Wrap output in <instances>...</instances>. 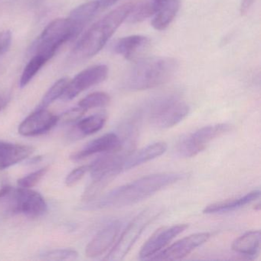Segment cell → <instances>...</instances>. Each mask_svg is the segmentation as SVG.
Here are the masks:
<instances>
[{
    "label": "cell",
    "instance_id": "6da1fadb",
    "mask_svg": "<svg viewBox=\"0 0 261 261\" xmlns=\"http://www.w3.org/2000/svg\"><path fill=\"white\" fill-rule=\"evenodd\" d=\"M184 177V174L178 172L146 175L111 191L99 200L97 206L101 208H120L137 204L178 182Z\"/></svg>",
    "mask_w": 261,
    "mask_h": 261
},
{
    "label": "cell",
    "instance_id": "7a4b0ae2",
    "mask_svg": "<svg viewBox=\"0 0 261 261\" xmlns=\"http://www.w3.org/2000/svg\"><path fill=\"white\" fill-rule=\"evenodd\" d=\"M134 6L132 2L123 4L93 25L74 47L73 58L84 60L96 56L129 16Z\"/></svg>",
    "mask_w": 261,
    "mask_h": 261
},
{
    "label": "cell",
    "instance_id": "3957f363",
    "mask_svg": "<svg viewBox=\"0 0 261 261\" xmlns=\"http://www.w3.org/2000/svg\"><path fill=\"white\" fill-rule=\"evenodd\" d=\"M178 69L172 58L152 57L137 62L126 74L123 86L127 91L150 89L169 82Z\"/></svg>",
    "mask_w": 261,
    "mask_h": 261
},
{
    "label": "cell",
    "instance_id": "277c9868",
    "mask_svg": "<svg viewBox=\"0 0 261 261\" xmlns=\"http://www.w3.org/2000/svg\"><path fill=\"white\" fill-rule=\"evenodd\" d=\"M146 111L151 125L165 129L182 121L189 114V107L178 96L166 95L149 102Z\"/></svg>",
    "mask_w": 261,
    "mask_h": 261
},
{
    "label": "cell",
    "instance_id": "5b68a950",
    "mask_svg": "<svg viewBox=\"0 0 261 261\" xmlns=\"http://www.w3.org/2000/svg\"><path fill=\"white\" fill-rule=\"evenodd\" d=\"M156 207H148L137 215L126 226L115 245L107 255V260H122L130 251L145 229L160 215Z\"/></svg>",
    "mask_w": 261,
    "mask_h": 261
},
{
    "label": "cell",
    "instance_id": "8992f818",
    "mask_svg": "<svg viewBox=\"0 0 261 261\" xmlns=\"http://www.w3.org/2000/svg\"><path fill=\"white\" fill-rule=\"evenodd\" d=\"M74 39V27L69 18L55 19L42 32L35 45V53L50 60L63 44Z\"/></svg>",
    "mask_w": 261,
    "mask_h": 261
},
{
    "label": "cell",
    "instance_id": "52a82bcc",
    "mask_svg": "<svg viewBox=\"0 0 261 261\" xmlns=\"http://www.w3.org/2000/svg\"><path fill=\"white\" fill-rule=\"evenodd\" d=\"M231 126L227 123L204 126L183 137L177 145L176 152L183 158H192L202 152L215 139L227 134Z\"/></svg>",
    "mask_w": 261,
    "mask_h": 261
},
{
    "label": "cell",
    "instance_id": "ba28073f",
    "mask_svg": "<svg viewBox=\"0 0 261 261\" xmlns=\"http://www.w3.org/2000/svg\"><path fill=\"white\" fill-rule=\"evenodd\" d=\"M3 198H7V211L12 214H22L36 218L43 215L47 210L43 197L39 192L27 188H10Z\"/></svg>",
    "mask_w": 261,
    "mask_h": 261
},
{
    "label": "cell",
    "instance_id": "9c48e42d",
    "mask_svg": "<svg viewBox=\"0 0 261 261\" xmlns=\"http://www.w3.org/2000/svg\"><path fill=\"white\" fill-rule=\"evenodd\" d=\"M108 68L105 65H94L84 70L69 81L65 93L62 96L65 100H70L91 87L103 82L108 77Z\"/></svg>",
    "mask_w": 261,
    "mask_h": 261
},
{
    "label": "cell",
    "instance_id": "30bf717a",
    "mask_svg": "<svg viewBox=\"0 0 261 261\" xmlns=\"http://www.w3.org/2000/svg\"><path fill=\"white\" fill-rule=\"evenodd\" d=\"M210 238V233L207 232L189 235L174 243L164 250L159 252V253L154 255L150 259L157 260H176L182 259L190 254L195 249L207 242Z\"/></svg>",
    "mask_w": 261,
    "mask_h": 261
},
{
    "label": "cell",
    "instance_id": "8fae6325",
    "mask_svg": "<svg viewBox=\"0 0 261 261\" xmlns=\"http://www.w3.org/2000/svg\"><path fill=\"white\" fill-rule=\"evenodd\" d=\"M189 227L186 224H177L170 227H163L146 241L140 251V258L147 259L152 257L162 249L164 248L174 238L184 232Z\"/></svg>",
    "mask_w": 261,
    "mask_h": 261
},
{
    "label": "cell",
    "instance_id": "7c38bea8",
    "mask_svg": "<svg viewBox=\"0 0 261 261\" xmlns=\"http://www.w3.org/2000/svg\"><path fill=\"white\" fill-rule=\"evenodd\" d=\"M59 122V117L45 109H38L19 126V133L25 137L40 135L51 129Z\"/></svg>",
    "mask_w": 261,
    "mask_h": 261
},
{
    "label": "cell",
    "instance_id": "4fadbf2b",
    "mask_svg": "<svg viewBox=\"0 0 261 261\" xmlns=\"http://www.w3.org/2000/svg\"><path fill=\"white\" fill-rule=\"evenodd\" d=\"M121 227L122 223L120 221H114L103 227L87 246L86 256L97 257L108 251L115 242Z\"/></svg>",
    "mask_w": 261,
    "mask_h": 261
},
{
    "label": "cell",
    "instance_id": "5bb4252c",
    "mask_svg": "<svg viewBox=\"0 0 261 261\" xmlns=\"http://www.w3.org/2000/svg\"><path fill=\"white\" fill-rule=\"evenodd\" d=\"M126 140H122L120 136L110 133L90 142L82 150L74 154L71 159L81 160L94 154L115 152L121 149L124 146Z\"/></svg>",
    "mask_w": 261,
    "mask_h": 261
},
{
    "label": "cell",
    "instance_id": "9a60e30c",
    "mask_svg": "<svg viewBox=\"0 0 261 261\" xmlns=\"http://www.w3.org/2000/svg\"><path fill=\"white\" fill-rule=\"evenodd\" d=\"M167 144L165 142H157L149 145L137 152H132L123 163V170H129L144 164L165 153Z\"/></svg>",
    "mask_w": 261,
    "mask_h": 261
},
{
    "label": "cell",
    "instance_id": "2e32d148",
    "mask_svg": "<svg viewBox=\"0 0 261 261\" xmlns=\"http://www.w3.org/2000/svg\"><path fill=\"white\" fill-rule=\"evenodd\" d=\"M33 152L31 146L0 141V170L23 161Z\"/></svg>",
    "mask_w": 261,
    "mask_h": 261
},
{
    "label": "cell",
    "instance_id": "e0dca14e",
    "mask_svg": "<svg viewBox=\"0 0 261 261\" xmlns=\"http://www.w3.org/2000/svg\"><path fill=\"white\" fill-rule=\"evenodd\" d=\"M149 44V39L145 36H127L116 42L114 51L127 60H134L147 48Z\"/></svg>",
    "mask_w": 261,
    "mask_h": 261
},
{
    "label": "cell",
    "instance_id": "ac0fdd59",
    "mask_svg": "<svg viewBox=\"0 0 261 261\" xmlns=\"http://www.w3.org/2000/svg\"><path fill=\"white\" fill-rule=\"evenodd\" d=\"M260 192L259 190L252 191L244 196L234 199L220 201L207 205L203 211L204 214H223L241 208L247 204H250L259 198Z\"/></svg>",
    "mask_w": 261,
    "mask_h": 261
},
{
    "label": "cell",
    "instance_id": "d6986e66",
    "mask_svg": "<svg viewBox=\"0 0 261 261\" xmlns=\"http://www.w3.org/2000/svg\"><path fill=\"white\" fill-rule=\"evenodd\" d=\"M261 233L259 230L246 232L235 239L232 244V250L239 254L247 256L257 255L260 247Z\"/></svg>",
    "mask_w": 261,
    "mask_h": 261
},
{
    "label": "cell",
    "instance_id": "ffe728a7",
    "mask_svg": "<svg viewBox=\"0 0 261 261\" xmlns=\"http://www.w3.org/2000/svg\"><path fill=\"white\" fill-rule=\"evenodd\" d=\"M98 10V2L91 1L79 6L71 11L68 18L72 22L76 38L80 35L82 30L94 17Z\"/></svg>",
    "mask_w": 261,
    "mask_h": 261
},
{
    "label": "cell",
    "instance_id": "44dd1931",
    "mask_svg": "<svg viewBox=\"0 0 261 261\" xmlns=\"http://www.w3.org/2000/svg\"><path fill=\"white\" fill-rule=\"evenodd\" d=\"M180 8L179 0H166L153 15L152 25L155 30L163 31L173 21Z\"/></svg>",
    "mask_w": 261,
    "mask_h": 261
},
{
    "label": "cell",
    "instance_id": "7402d4cb",
    "mask_svg": "<svg viewBox=\"0 0 261 261\" xmlns=\"http://www.w3.org/2000/svg\"><path fill=\"white\" fill-rule=\"evenodd\" d=\"M165 1L166 0H142L137 5L135 4L128 16V20L129 22L136 23L143 22L145 19L153 16Z\"/></svg>",
    "mask_w": 261,
    "mask_h": 261
},
{
    "label": "cell",
    "instance_id": "603a6c76",
    "mask_svg": "<svg viewBox=\"0 0 261 261\" xmlns=\"http://www.w3.org/2000/svg\"><path fill=\"white\" fill-rule=\"evenodd\" d=\"M105 114H97L89 116L77 123V129L85 136L92 135L100 131L106 123Z\"/></svg>",
    "mask_w": 261,
    "mask_h": 261
},
{
    "label": "cell",
    "instance_id": "cb8c5ba5",
    "mask_svg": "<svg viewBox=\"0 0 261 261\" xmlns=\"http://www.w3.org/2000/svg\"><path fill=\"white\" fill-rule=\"evenodd\" d=\"M47 62L48 61L45 60L42 56L35 55L33 59L27 64L21 76L20 82H19L21 88L27 86Z\"/></svg>",
    "mask_w": 261,
    "mask_h": 261
},
{
    "label": "cell",
    "instance_id": "d4e9b609",
    "mask_svg": "<svg viewBox=\"0 0 261 261\" xmlns=\"http://www.w3.org/2000/svg\"><path fill=\"white\" fill-rule=\"evenodd\" d=\"M69 80L66 77L61 79L57 82L51 86V88L47 91L45 95L42 98V102L39 105V109H45L47 107L49 106L55 100H57L59 97H62L65 93V89L68 86Z\"/></svg>",
    "mask_w": 261,
    "mask_h": 261
},
{
    "label": "cell",
    "instance_id": "484cf974",
    "mask_svg": "<svg viewBox=\"0 0 261 261\" xmlns=\"http://www.w3.org/2000/svg\"><path fill=\"white\" fill-rule=\"evenodd\" d=\"M111 101V97L105 92H95L82 99L79 103V107L88 111L93 108H102L107 106Z\"/></svg>",
    "mask_w": 261,
    "mask_h": 261
},
{
    "label": "cell",
    "instance_id": "4316f807",
    "mask_svg": "<svg viewBox=\"0 0 261 261\" xmlns=\"http://www.w3.org/2000/svg\"><path fill=\"white\" fill-rule=\"evenodd\" d=\"M79 253L74 250L71 249H58L47 252L43 255L45 259L51 260H68V259H74L77 257Z\"/></svg>",
    "mask_w": 261,
    "mask_h": 261
},
{
    "label": "cell",
    "instance_id": "83f0119b",
    "mask_svg": "<svg viewBox=\"0 0 261 261\" xmlns=\"http://www.w3.org/2000/svg\"><path fill=\"white\" fill-rule=\"evenodd\" d=\"M47 171H48V167H45L33 173L29 174L27 176H24L23 178L18 180V186L19 187L27 188V189L34 187L43 178Z\"/></svg>",
    "mask_w": 261,
    "mask_h": 261
},
{
    "label": "cell",
    "instance_id": "f1b7e54d",
    "mask_svg": "<svg viewBox=\"0 0 261 261\" xmlns=\"http://www.w3.org/2000/svg\"><path fill=\"white\" fill-rule=\"evenodd\" d=\"M88 172H89V166H82L74 169L65 178V184L68 187L74 186L85 176V174Z\"/></svg>",
    "mask_w": 261,
    "mask_h": 261
},
{
    "label": "cell",
    "instance_id": "f546056e",
    "mask_svg": "<svg viewBox=\"0 0 261 261\" xmlns=\"http://www.w3.org/2000/svg\"><path fill=\"white\" fill-rule=\"evenodd\" d=\"M86 113V111H84L80 107L77 108H73L70 110L68 112L65 113L62 117H59V122L62 121L65 123H72V122L77 121L82 118V116Z\"/></svg>",
    "mask_w": 261,
    "mask_h": 261
},
{
    "label": "cell",
    "instance_id": "4dcf8cb0",
    "mask_svg": "<svg viewBox=\"0 0 261 261\" xmlns=\"http://www.w3.org/2000/svg\"><path fill=\"white\" fill-rule=\"evenodd\" d=\"M12 39V33L9 30L0 33V56L5 54L10 49Z\"/></svg>",
    "mask_w": 261,
    "mask_h": 261
},
{
    "label": "cell",
    "instance_id": "1f68e13d",
    "mask_svg": "<svg viewBox=\"0 0 261 261\" xmlns=\"http://www.w3.org/2000/svg\"><path fill=\"white\" fill-rule=\"evenodd\" d=\"M255 0H242L241 6V13L246 14L250 10V7L254 4Z\"/></svg>",
    "mask_w": 261,
    "mask_h": 261
},
{
    "label": "cell",
    "instance_id": "d6a6232c",
    "mask_svg": "<svg viewBox=\"0 0 261 261\" xmlns=\"http://www.w3.org/2000/svg\"><path fill=\"white\" fill-rule=\"evenodd\" d=\"M118 0H97L99 9H105L114 5Z\"/></svg>",
    "mask_w": 261,
    "mask_h": 261
},
{
    "label": "cell",
    "instance_id": "836d02e7",
    "mask_svg": "<svg viewBox=\"0 0 261 261\" xmlns=\"http://www.w3.org/2000/svg\"><path fill=\"white\" fill-rule=\"evenodd\" d=\"M6 101L3 97H0V111L5 107Z\"/></svg>",
    "mask_w": 261,
    "mask_h": 261
}]
</instances>
